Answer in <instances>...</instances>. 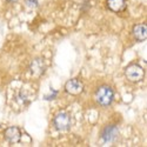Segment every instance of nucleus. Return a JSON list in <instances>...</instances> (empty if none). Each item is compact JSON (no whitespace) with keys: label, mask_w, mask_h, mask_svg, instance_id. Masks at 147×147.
<instances>
[{"label":"nucleus","mask_w":147,"mask_h":147,"mask_svg":"<svg viewBox=\"0 0 147 147\" xmlns=\"http://www.w3.org/2000/svg\"><path fill=\"white\" fill-rule=\"evenodd\" d=\"M113 99H114V93H113L112 88L108 86H101L95 92V100L101 106L111 105Z\"/></svg>","instance_id":"obj_1"},{"label":"nucleus","mask_w":147,"mask_h":147,"mask_svg":"<svg viewBox=\"0 0 147 147\" xmlns=\"http://www.w3.org/2000/svg\"><path fill=\"white\" fill-rule=\"evenodd\" d=\"M125 74L127 77V79L132 82H138V81H141L144 79V76H145V71L141 66L139 65H129L126 69H125Z\"/></svg>","instance_id":"obj_2"},{"label":"nucleus","mask_w":147,"mask_h":147,"mask_svg":"<svg viewBox=\"0 0 147 147\" xmlns=\"http://www.w3.org/2000/svg\"><path fill=\"white\" fill-rule=\"evenodd\" d=\"M53 122L58 131H67L71 127V115L67 112L61 111L54 117Z\"/></svg>","instance_id":"obj_3"},{"label":"nucleus","mask_w":147,"mask_h":147,"mask_svg":"<svg viewBox=\"0 0 147 147\" xmlns=\"http://www.w3.org/2000/svg\"><path fill=\"white\" fill-rule=\"evenodd\" d=\"M65 90L67 93L72 95H78L84 91V84L79 79H71L69 81L66 82Z\"/></svg>","instance_id":"obj_4"},{"label":"nucleus","mask_w":147,"mask_h":147,"mask_svg":"<svg viewBox=\"0 0 147 147\" xmlns=\"http://www.w3.org/2000/svg\"><path fill=\"white\" fill-rule=\"evenodd\" d=\"M4 136L6 138V140L11 144H17L20 141L21 139V132L18 127H8L5 133H4Z\"/></svg>","instance_id":"obj_5"},{"label":"nucleus","mask_w":147,"mask_h":147,"mask_svg":"<svg viewBox=\"0 0 147 147\" xmlns=\"http://www.w3.org/2000/svg\"><path fill=\"white\" fill-rule=\"evenodd\" d=\"M118 132L119 131H118V127L117 126H114V125L107 126L104 129L102 134H101V140L104 142H111V141H113L117 138V136H118Z\"/></svg>","instance_id":"obj_6"},{"label":"nucleus","mask_w":147,"mask_h":147,"mask_svg":"<svg viewBox=\"0 0 147 147\" xmlns=\"http://www.w3.org/2000/svg\"><path fill=\"white\" fill-rule=\"evenodd\" d=\"M45 68H46V66L44 64L42 59H35L31 64V73L34 77H40L45 72Z\"/></svg>","instance_id":"obj_7"},{"label":"nucleus","mask_w":147,"mask_h":147,"mask_svg":"<svg viewBox=\"0 0 147 147\" xmlns=\"http://www.w3.org/2000/svg\"><path fill=\"white\" fill-rule=\"evenodd\" d=\"M133 35L138 41H145L147 39V26L146 24H140L133 28Z\"/></svg>","instance_id":"obj_8"},{"label":"nucleus","mask_w":147,"mask_h":147,"mask_svg":"<svg viewBox=\"0 0 147 147\" xmlns=\"http://www.w3.org/2000/svg\"><path fill=\"white\" fill-rule=\"evenodd\" d=\"M107 7L113 12H120L126 7L125 0H107Z\"/></svg>","instance_id":"obj_9"},{"label":"nucleus","mask_w":147,"mask_h":147,"mask_svg":"<svg viewBox=\"0 0 147 147\" xmlns=\"http://www.w3.org/2000/svg\"><path fill=\"white\" fill-rule=\"evenodd\" d=\"M25 4L28 6V7H36V5H38V0H26Z\"/></svg>","instance_id":"obj_10"},{"label":"nucleus","mask_w":147,"mask_h":147,"mask_svg":"<svg viewBox=\"0 0 147 147\" xmlns=\"http://www.w3.org/2000/svg\"><path fill=\"white\" fill-rule=\"evenodd\" d=\"M18 0H7V3H9V4H12V3H17Z\"/></svg>","instance_id":"obj_11"}]
</instances>
